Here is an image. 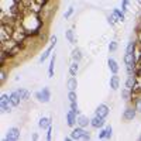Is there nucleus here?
Listing matches in <instances>:
<instances>
[{"label":"nucleus","mask_w":141,"mask_h":141,"mask_svg":"<svg viewBox=\"0 0 141 141\" xmlns=\"http://www.w3.org/2000/svg\"><path fill=\"white\" fill-rule=\"evenodd\" d=\"M134 48H135V44L133 43V41H130L127 45V49H126V54H134Z\"/></svg>","instance_id":"23"},{"label":"nucleus","mask_w":141,"mask_h":141,"mask_svg":"<svg viewBox=\"0 0 141 141\" xmlns=\"http://www.w3.org/2000/svg\"><path fill=\"white\" fill-rule=\"evenodd\" d=\"M78 124H79L81 127H86L88 124H90V120L86 117V116H79V119H78Z\"/></svg>","instance_id":"18"},{"label":"nucleus","mask_w":141,"mask_h":141,"mask_svg":"<svg viewBox=\"0 0 141 141\" xmlns=\"http://www.w3.org/2000/svg\"><path fill=\"white\" fill-rule=\"evenodd\" d=\"M134 85H135V76L130 73V75H128V78H127V82H126V88L130 89V90H133Z\"/></svg>","instance_id":"15"},{"label":"nucleus","mask_w":141,"mask_h":141,"mask_svg":"<svg viewBox=\"0 0 141 141\" xmlns=\"http://www.w3.org/2000/svg\"><path fill=\"white\" fill-rule=\"evenodd\" d=\"M111 133H113V128H111V126H107L105 130H103L100 134H99V138H100V140L110 138V137H111Z\"/></svg>","instance_id":"11"},{"label":"nucleus","mask_w":141,"mask_h":141,"mask_svg":"<svg viewBox=\"0 0 141 141\" xmlns=\"http://www.w3.org/2000/svg\"><path fill=\"white\" fill-rule=\"evenodd\" d=\"M76 72H78V62L73 61L69 66V73H70V76H76Z\"/></svg>","instance_id":"19"},{"label":"nucleus","mask_w":141,"mask_h":141,"mask_svg":"<svg viewBox=\"0 0 141 141\" xmlns=\"http://www.w3.org/2000/svg\"><path fill=\"white\" fill-rule=\"evenodd\" d=\"M55 41H57V37L54 35L52 37V40H51V45H49V47L47 48V51H45L43 55H41V58H40V62H44L45 59H47V58L49 57V54H51V51L54 49V47H55Z\"/></svg>","instance_id":"5"},{"label":"nucleus","mask_w":141,"mask_h":141,"mask_svg":"<svg viewBox=\"0 0 141 141\" xmlns=\"http://www.w3.org/2000/svg\"><path fill=\"white\" fill-rule=\"evenodd\" d=\"M0 79H2V83H4V81H6V72L4 70H2V78H0Z\"/></svg>","instance_id":"31"},{"label":"nucleus","mask_w":141,"mask_h":141,"mask_svg":"<svg viewBox=\"0 0 141 141\" xmlns=\"http://www.w3.org/2000/svg\"><path fill=\"white\" fill-rule=\"evenodd\" d=\"M18 138H20V130H18V128H17V127L9 128L6 140H7V141H16V140H18Z\"/></svg>","instance_id":"4"},{"label":"nucleus","mask_w":141,"mask_h":141,"mask_svg":"<svg viewBox=\"0 0 141 141\" xmlns=\"http://www.w3.org/2000/svg\"><path fill=\"white\" fill-rule=\"evenodd\" d=\"M68 99H69V103H75L76 102V93H75V90H69V93H68Z\"/></svg>","instance_id":"22"},{"label":"nucleus","mask_w":141,"mask_h":141,"mask_svg":"<svg viewBox=\"0 0 141 141\" xmlns=\"http://www.w3.org/2000/svg\"><path fill=\"white\" fill-rule=\"evenodd\" d=\"M123 96H124L126 100H128V99H130V89L126 88V90H123Z\"/></svg>","instance_id":"29"},{"label":"nucleus","mask_w":141,"mask_h":141,"mask_svg":"<svg viewBox=\"0 0 141 141\" xmlns=\"http://www.w3.org/2000/svg\"><path fill=\"white\" fill-rule=\"evenodd\" d=\"M72 58H73V61L75 62H79L81 61V58H82V54H81V49H73L72 51Z\"/></svg>","instance_id":"20"},{"label":"nucleus","mask_w":141,"mask_h":141,"mask_svg":"<svg viewBox=\"0 0 141 141\" xmlns=\"http://www.w3.org/2000/svg\"><path fill=\"white\" fill-rule=\"evenodd\" d=\"M54 65H55V54H54V57H52V59H51V65H49V69H48L49 78L54 76Z\"/></svg>","instance_id":"21"},{"label":"nucleus","mask_w":141,"mask_h":141,"mask_svg":"<svg viewBox=\"0 0 141 141\" xmlns=\"http://www.w3.org/2000/svg\"><path fill=\"white\" fill-rule=\"evenodd\" d=\"M38 126H40L41 128H48V127H51V119H48V117H43V119H40Z\"/></svg>","instance_id":"16"},{"label":"nucleus","mask_w":141,"mask_h":141,"mask_svg":"<svg viewBox=\"0 0 141 141\" xmlns=\"http://www.w3.org/2000/svg\"><path fill=\"white\" fill-rule=\"evenodd\" d=\"M70 110L73 111V113H79V110H78V103L75 102V103H70Z\"/></svg>","instance_id":"26"},{"label":"nucleus","mask_w":141,"mask_h":141,"mask_svg":"<svg viewBox=\"0 0 141 141\" xmlns=\"http://www.w3.org/2000/svg\"><path fill=\"white\" fill-rule=\"evenodd\" d=\"M140 140H141V135H140Z\"/></svg>","instance_id":"33"},{"label":"nucleus","mask_w":141,"mask_h":141,"mask_svg":"<svg viewBox=\"0 0 141 141\" xmlns=\"http://www.w3.org/2000/svg\"><path fill=\"white\" fill-rule=\"evenodd\" d=\"M135 113H137L135 107H134V109H133V107H128V109L124 110L123 119H124V120H127V121H130V120H133V119L135 117Z\"/></svg>","instance_id":"7"},{"label":"nucleus","mask_w":141,"mask_h":141,"mask_svg":"<svg viewBox=\"0 0 141 141\" xmlns=\"http://www.w3.org/2000/svg\"><path fill=\"white\" fill-rule=\"evenodd\" d=\"M70 138L72 140H90V135L89 133L83 130V127H78V128H73L72 133H70Z\"/></svg>","instance_id":"1"},{"label":"nucleus","mask_w":141,"mask_h":141,"mask_svg":"<svg viewBox=\"0 0 141 141\" xmlns=\"http://www.w3.org/2000/svg\"><path fill=\"white\" fill-rule=\"evenodd\" d=\"M66 38L69 40L70 44L75 43V38H73V31H72V30H68V31H66Z\"/></svg>","instance_id":"25"},{"label":"nucleus","mask_w":141,"mask_h":141,"mask_svg":"<svg viewBox=\"0 0 141 141\" xmlns=\"http://www.w3.org/2000/svg\"><path fill=\"white\" fill-rule=\"evenodd\" d=\"M109 68H110V70L113 73H117L119 72V65H117V62H116L113 58H110V59H109Z\"/></svg>","instance_id":"17"},{"label":"nucleus","mask_w":141,"mask_h":141,"mask_svg":"<svg viewBox=\"0 0 141 141\" xmlns=\"http://www.w3.org/2000/svg\"><path fill=\"white\" fill-rule=\"evenodd\" d=\"M90 126L95 128H100L105 126V117H100V116H95L93 120H90Z\"/></svg>","instance_id":"6"},{"label":"nucleus","mask_w":141,"mask_h":141,"mask_svg":"<svg viewBox=\"0 0 141 141\" xmlns=\"http://www.w3.org/2000/svg\"><path fill=\"white\" fill-rule=\"evenodd\" d=\"M66 86H68V89L69 90H75L76 89V86H78V82H76V78L75 76H70L68 82H66Z\"/></svg>","instance_id":"14"},{"label":"nucleus","mask_w":141,"mask_h":141,"mask_svg":"<svg viewBox=\"0 0 141 141\" xmlns=\"http://www.w3.org/2000/svg\"><path fill=\"white\" fill-rule=\"evenodd\" d=\"M109 49L110 51H116V49H117V43H116V41H111L110 45H109Z\"/></svg>","instance_id":"28"},{"label":"nucleus","mask_w":141,"mask_h":141,"mask_svg":"<svg viewBox=\"0 0 141 141\" xmlns=\"http://www.w3.org/2000/svg\"><path fill=\"white\" fill-rule=\"evenodd\" d=\"M35 97L38 99V102H41V103H48L49 99H51L49 89H48V88H44L43 92H37V93H35Z\"/></svg>","instance_id":"2"},{"label":"nucleus","mask_w":141,"mask_h":141,"mask_svg":"<svg viewBox=\"0 0 141 141\" xmlns=\"http://www.w3.org/2000/svg\"><path fill=\"white\" fill-rule=\"evenodd\" d=\"M113 14H114L116 17H117V18L120 20V21H123V20H124V14H123L119 9H114V10H113Z\"/></svg>","instance_id":"24"},{"label":"nucleus","mask_w":141,"mask_h":141,"mask_svg":"<svg viewBox=\"0 0 141 141\" xmlns=\"http://www.w3.org/2000/svg\"><path fill=\"white\" fill-rule=\"evenodd\" d=\"M72 13H73V7H69V9L66 10V13H65V16H64V17H65V18H69V17H70V14H72Z\"/></svg>","instance_id":"30"},{"label":"nucleus","mask_w":141,"mask_h":141,"mask_svg":"<svg viewBox=\"0 0 141 141\" xmlns=\"http://www.w3.org/2000/svg\"><path fill=\"white\" fill-rule=\"evenodd\" d=\"M20 100H21V97H20L18 92H17V90H14V92L10 95V102H11V105H13V106H18V105H20Z\"/></svg>","instance_id":"12"},{"label":"nucleus","mask_w":141,"mask_h":141,"mask_svg":"<svg viewBox=\"0 0 141 141\" xmlns=\"http://www.w3.org/2000/svg\"><path fill=\"white\" fill-rule=\"evenodd\" d=\"M0 107H2V113H10L13 105H11L10 99H7V100H2V105H0Z\"/></svg>","instance_id":"9"},{"label":"nucleus","mask_w":141,"mask_h":141,"mask_svg":"<svg viewBox=\"0 0 141 141\" xmlns=\"http://www.w3.org/2000/svg\"><path fill=\"white\" fill-rule=\"evenodd\" d=\"M124 62H126V65H127L128 73H131L133 69H134V62H135L134 54H126V55H124Z\"/></svg>","instance_id":"3"},{"label":"nucleus","mask_w":141,"mask_h":141,"mask_svg":"<svg viewBox=\"0 0 141 141\" xmlns=\"http://www.w3.org/2000/svg\"><path fill=\"white\" fill-rule=\"evenodd\" d=\"M51 133H52V128L48 127V134H47V140H51Z\"/></svg>","instance_id":"32"},{"label":"nucleus","mask_w":141,"mask_h":141,"mask_svg":"<svg viewBox=\"0 0 141 141\" xmlns=\"http://www.w3.org/2000/svg\"><path fill=\"white\" fill-rule=\"evenodd\" d=\"M119 83H120V79H119V76L116 75V73H113V76L110 78V88L113 89V90H116L119 88Z\"/></svg>","instance_id":"13"},{"label":"nucleus","mask_w":141,"mask_h":141,"mask_svg":"<svg viewBox=\"0 0 141 141\" xmlns=\"http://www.w3.org/2000/svg\"><path fill=\"white\" fill-rule=\"evenodd\" d=\"M107 114H109V107L106 105H99V107L96 109V116H100V117H107Z\"/></svg>","instance_id":"8"},{"label":"nucleus","mask_w":141,"mask_h":141,"mask_svg":"<svg viewBox=\"0 0 141 141\" xmlns=\"http://www.w3.org/2000/svg\"><path fill=\"white\" fill-rule=\"evenodd\" d=\"M66 121H68V126L69 127H73L76 123V113H73L72 110L68 111V114H66Z\"/></svg>","instance_id":"10"},{"label":"nucleus","mask_w":141,"mask_h":141,"mask_svg":"<svg viewBox=\"0 0 141 141\" xmlns=\"http://www.w3.org/2000/svg\"><path fill=\"white\" fill-rule=\"evenodd\" d=\"M135 110L141 113V97H138V99L135 100Z\"/></svg>","instance_id":"27"}]
</instances>
